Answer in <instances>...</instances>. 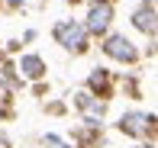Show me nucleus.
<instances>
[{
    "label": "nucleus",
    "instance_id": "1",
    "mask_svg": "<svg viewBox=\"0 0 158 148\" xmlns=\"http://www.w3.org/2000/svg\"><path fill=\"white\" fill-rule=\"evenodd\" d=\"M52 36H55V42H58L61 48H68V52H74V55L87 52V29H84L81 23H74V19H61V23H55Z\"/></svg>",
    "mask_w": 158,
    "mask_h": 148
},
{
    "label": "nucleus",
    "instance_id": "6",
    "mask_svg": "<svg viewBox=\"0 0 158 148\" xmlns=\"http://www.w3.org/2000/svg\"><path fill=\"white\" fill-rule=\"evenodd\" d=\"M19 71H23L26 77H42L45 74V61L39 58V55H23V58H19Z\"/></svg>",
    "mask_w": 158,
    "mask_h": 148
},
{
    "label": "nucleus",
    "instance_id": "9",
    "mask_svg": "<svg viewBox=\"0 0 158 148\" xmlns=\"http://www.w3.org/2000/svg\"><path fill=\"white\" fill-rule=\"evenodd\" d=\"M68 3H84V0H68Z\"/></svg>",
    "mask_w": 158,
    "mask_h": 148
},
{
    "label": "nucleus",
    "instance_id": "2",
    "mask_svg": "<svg viewBox=\"0 0 158 148\" xmlns=\"http://www.w3.org/2000/svg\"><path fill=\"white\" fill-rule=\"evenodd\" d=\"M113 23V0H97V3H90L87 10V36H103L106 29H110Z\"/></svg>",
    "mask_w": 158,
    "mask_h": 148
},
{
    "label": "nucleus",
    "instance_id": "10",
    "mask_svg": "<svg viewBox=\"0 0 158 148\" xmlns=\"http://www.w3.org/2000/svg\"><path fill=\"white\" fill-rule=\"evenodd\" d=\"M142 148H152V145H142Z\"/></svg>",
    "mask_w": 158,
    "mask_h": 148
},
{
    "label": "nucleus",
    "instance_id": "7",
    "mask_svg": "<svg viewBox=\"0 0 158 148\" xmlns=\"http://www.w3.org/2000/svg\"><path fill=\"white\" fill-rule=\"evenodd\" d=\"M74 103H77L84 113H87L90 122H97V119L103 116V103H94V100H90V94H77V100H74Z\"/></svg>",
    "mask_w": 158,
    "mask_h": 148
},
{
    "label": "nucleus",
    "instance_id": "8",
    "mask_svg": "<svg viewBox=\"0 0 158 148\" xmlns=\"http://www.w3.org/2000/svg\"><path fill=\"white\" fill-rule=\"evenodd\" d=\"M90 90H97V97H110V74L103 71V68H97L94 74H90Z\"/></svg>",
    "mask_w": 158,
    "mask_h": 148
},
{
    "label": "nucleus",
    "instance_id": "5",
    "mask_svg": "<svg viewBox=\"0 0 158 148\" xmlns=\"http://www.w3.org/2000/svg\"><path fill=\"white\" fill-rule=\"evenodd\" d=\"M132 26H135V29H142L145 36H155V3H152V0L142 3L139 10L132 13Z\"/></svg>",
    "mask_w": 158,
    "mask_h": 148
},
{
    "label": "nucleus",
    "instance_id": "3",
    "mask_svg": "<svg viewBox=\"0 0 158 148\" xmlns=\"http://www.w3.org/2000/svg\"><path fill=\"white\" fill-rule=\"evenodd\" d=\"M103 52L110 55V58H116V61H126V65H132V61L139 58L135 45L123 36V32H113V36H106V39H103Z\"/></svg>",
    "mask_w": 158,
    "mask_h": 148
},
{
    "label": "nucleus",
    "instance_id": "4",
    "mask_svg": "<svg viewBox=\"0 0 158 148\" xmlns=\"http://www.w3.org/2000/svg\"><path fill=\"white\" fill-rule=\"evenodd\" d=\"M119 132H126V135H152L155 132V116H142V113H126L123 119H119Z\"/></svg>",
    "mask_w": 158,
    "mask_h": 148
}]
</instances>
